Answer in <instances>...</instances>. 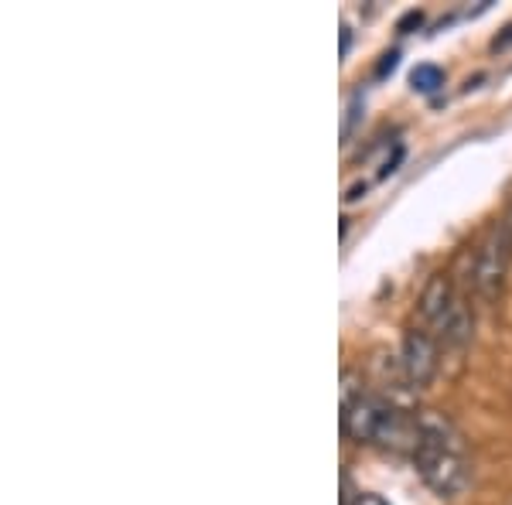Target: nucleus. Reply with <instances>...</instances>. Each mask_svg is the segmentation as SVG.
<instances>
[{
    "mask_svg": "<svg viewBox=\"0 0 512 505\" xmlns=\"http://www.w3.org/2000/svg\"><path fill=\"white\" fill-rule=\"evenodd\" d=\"M410 82H414L417 93H437V89L444 86V72L437 69V65H417V69L410 72Z\"/></svg>",
    "mask_w": 512,
    "mask_h": 505,
    "instance_id": "1a4fd4ad",
    "label": "nucleus"
},
{
    "mask_svg": "<svg viewBox=\"0 0 512 505\" xmlns=\"http://www.w3.org/2000/svg\"><path fill=\"white\" fill-rule=\"evenodd\" d=\"M400 362L403 372H407L410 386L424 389L434 383L437 369H441V349H437V338L427 328H410L403 335L400 345Z\"/></svg>",
    "mask_w": 512,
    "mask_h": 505,
    "instance_id": "20e7f679",
    "label": "nucleus"
},
{
    "mask_svg": "<svg viewBox=\"0 0 512 505\" xmlns=\"http://www.w3.org/2000/svg\"><path fill=\"white\" fill-rule=\"evenodd\" d=\"M349 48H352V28L342 24V55H349Z\"/></svg>",
    "mask_w": 512,
    "mask_h": 505,
    "instance_id": "9b49d317",
    "label": "nucleus"
},
{
    "mask_svg": "<svg viewBox=\"0 0 512 505\" xmlns=\"http://www.w3.org/2000/svg\"><path fill=\"white\" fill-rule=\"evenodd\" d=\"M509 256H512V246H509V236H506V222H495L489 233L482 236L475 250V260H472V284L478 297L485 301H495L506 287V273H509Z\"/></svg>",
    "mask_w": 512,
    "mask_h": 505,
    "instance_id": "f257e3e1",
    "label": "nucleus"
},
{
    "mask_svg": "<svg viewBox=\"0 0 512 505\" xmlns=\"http://www.w3.org/2000/svg\"><path fill=\"white\" fill-rule=\"evenodd\" d=\"M454 284H451V277L444 270H437L431 273V280L424 284V291H420V301H417V311H420V318L427 321V325H437V321L444 318V311L451 308V301H454Z\"/></svg>",
    "mask_w": 512,
    "mask_h": 505,
    "instance_id": "0eeeda50",
    "label": "nucleus"
},
{
    "mask_svg": "<svg viewBox=\"0 0 512 505\" xmlns=\"http://www.w3.org/2000/svg\"><path fill=\"white\" fill-rule=\"evenodd\" d=\"M352 505H390V502H386L383 495H376V492H359Z\"/></svg>",
    "mask_w": 512,
    "mask_h": 505,
    "instance_id": "9d476101",
    "label": "nucleus"
},
{
    "mask_svg": "<svg viewBox=\"0 0 512 505\" xmlns=\"http://www.w3.org/2000/svg\"><path fill=\"white\" fill-rule=\"evenodd\" d=\"M376 444L390 447L396 454H410L414 458L420 447V427H417V413H407L400 407H390V413L383 417L376 434Z\"/></svg>",
    "mask_w": 512,
    "mask_h": 505,
    "instance_id": "39448f33",
    "label": "nucleus"
},
{
    "mask_svg": "<svg viewBox=\"0 0 512 505\" xmlns=\"http://www.w3.org/2000/svg\"><path fill=\"white\" fill-rule=\"evenodd\" d=\"M390 407L393 403L386 400V396L373 393V389L359 393L355 400H345L342 403V434L355 444H376L379 424H383V417L390 413Z\"/></svg>",
    "mask_w": 512,
    "mask_h": 505,
    "instance_id": "7ed1b4c3",
    "label": "nucleus"
},
{
    "mask_svg": "<svg viewBox=\"0 0 512 505\" xmlns=\"http://www.w3.org/2000/svg\"><path fill=\"white\" fill-rule=\"evenodd\" d=\"M472 328H475V321H472V311H468V301L461 294H454L451 308L444 311V318L434 325L437 338H441L444 345H454V349H461V345L472 338Z\"/></svg>",
    "mask_w": 512,
    "mask_h": 505,
    "instance_id": "6e6552de",
    "label": "nucleus"
},
{
    "mask_svg": "<svg viewBox=\"0 0 512 505\" xmlns=\"http://www.w3.org/2000/svg\"><path fill=\"white\" fill-rule=\"evenodd\" d=\"M506 236H509V246H512V212L506 215Z\"/></svg>",
    "mask_w": 512,
    "mask_h": 505,
    "instance_id": "f8f14e48",
    "label": "nucleus"
},
{
    "mask_svg": "<svg viewBox=\"0 0 512 505\" xmlns=\"http://www.w3.org/2000/svg\"><path fill=\"white\" fill-rule=\"evenodd\" d=\"M414 465L420 471V478H424V485L434 495H441V499H454V495L465 492L468 482H472V468H468L465 454L420 444L414 454Z\"/></svg>",
    "mask_w": 512,
    "mask_h": 505,
    "instance_id": "f03ea898",
    "label": "nucleus"
},
{
    "mask_svg": "<svg viewBox=\"0 0 512 505\" xmlns=\"http://www.w3.org/2000/svg\"><path fill=\"white\" fill-rule=\"evenodd\" d=\"M417 427H420V444L427 447H441V451L465 454V437L454 427V420L441 410H420L417 413Z\"/></svg>",
    "mask_w": 512,
    "mask_h": 505,
    "instance_id": "423d86ee",
    "label": "nucleus"
}]
</instances>
